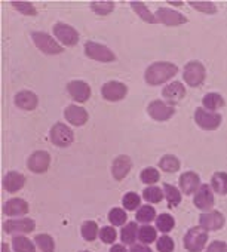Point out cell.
<instances>
[{"label":"cell","instance_id":"obj_1","mask_svg":"<svg viewBox=\"0 0 227 252\" xmlns=\"http://www.w3.org/2000/svg\"><path fill=\"white\" fill-rule=\"evenodd\" d=\"M178 67L169 61H158L149 65L144 71V80L150 86H159L169 82L174 76H177Z\"/></svg>","mask_w":227,"mask_h":252},{"label":"cell","instance_id":"obj_2","mask_svg":"<svg viewBox=\"0 0 227 252\" xmlns=\"http://www.w3.org/2000/svg\"><path fill=\"white\" fill-rule=\"evenodd\" d=\"M208 243V231L200 225L192 227L183 237V245L189 252H200L206 248Z\"/></svg>","mask_w":227,"mask_h":252},{"label":"cell","instance_id":"obj_3","mask_svg":"<svg viewBox=\"0 0 227 252\" xmlns=\"http://www.w3.org/2000/svg\"><path fill=\"white\" fill-rule=\"evenodd\" d=\"M32 39H33L36 48L46 55H58V54L64 52V46L45 32H33Z\"/></svg>","mask_w":227,"mask_h":252},{"label":"cell","instance_id":"obj_4","mask_svg":"<svg viewBox=\"0 0 227 252\" xmlns=\"http://www.w3.org/2000/svg\"><path fill=\"white\" fill-rule=\"evenodd\" d=\"M205 77H206V68L197 60L189 61L183 68V79L190 88H199L205 82Z\"/></svg>","mask_w":227,"mask_h":252},{"label":"cell","instance_id":"obj_5","mask_svg":"<svg viewBox=\"0 0 227 252\" xmlns=\"http://www.w3.org/2000/svg\"><path fill=\"white\" fill-rule=\"evenodd\" d=\"M195 122L203 131H215L220 128L223 116L217 111H208L203 107H197L195 110Z\"/></svg>","mask_w":227,"mask_h":252},{"label":"cell","instance_id":"obj_6","mask_svg":"<svg viewBox=\"0 0 227 252\" xmlns=\"http://www.w3.org/2000/svg\"><path fill=\"white\" fill-rule=\"evenodd\" d=\"M49 140H51V143L54 146L64 149V147H68V146L73 144L74 132H73L71 128H68L65 123L57 122L51 128V131H49Z\"/></svg>","mask_w":227,"mask_h":252},{"label":"cell","instance_id":"obj_7","mask_svg":"<svg viewBox=\"0 0 227 252\" xmlns=\"http://www.w3.org/2000/svg\"><path fill=\"white\" fill-rule=\"evenodd\" d=\"M83 51H85V55L94 61H98V63H113L116 61V55L113 52L110 48L101 45V43H97V42H86L85 46H83Z\"/></svg>","mask_w":227,"mask_h":252},{"label":"cell","instance_id":"obj_8","mask_svg":"<svg viewBox=\"0 0 227 252\" xmlns=\"http://www.w3.org/2000/svg\"><path fill=\"white\" fill-rule=\"evenodd\" d=\"M2 228L6 234L26 236L36 228V222L33 218H14V220L5 221L2 224Z\"/></svg>","mask_w":227,"mask_h":252},{"label":"cell","instance_id":"obj_9","mask_svg":"<svg viewBox=\"0 0 227 252\" xmlns=\"http://www.w3.org/2000/svg\"><path fill=\"white\" fill-rule=\"evenodd\" d=\"M147 113L156 122H166L175 114V107L174 104H169L166 101L155 99L147 105Z\"/></svg>","mask_w":227,"mask_h":252},{"label":"cell","instance_id":"obj_10","mask_svg":"<svg viewBox=\"0 0 227 252\" xmlns=\"http://www.w3.org/2000/svg\"><path fill=\"white\" fill-rule=\"evenodd\" d=\"M101 95L105 101L118 102L128 95V86L118 80H110L101 86Z\"/></svg>","mask_w":227,"mask_h":252},{"label":"cell","instance_id":"obj_11","mask_svg":"<svg viewBox=\"0 0 227 252\" xmlns=\"http://www.w3.org/2000/svg\"><path fill=\"white\" fill-rule=\"evenodd\" d=\"M57 40L63 46H74L79 42V33L74 27L65 24V23H57L52 29Z\"/></svg>","mask_w":227,"mask_h":252},{"label":"cell","instance_id":"obj_12","mask_svg":"<svg viewBox=\"0 0 227 252\" xmlns=\"http://www.w3.org/2000/svg\"><path fill=\"white\" fill-rule=\"evenodd\" d=\"M155 17H156L158 23L168 26V27H177V26H183V24L189 23L187 17H184L183 14H180L171 8H159L155 12Z\"/></svg>","mask_w":227,"mask_h":252},{"label":"cell","instance_id":"obj_13","mask_svg":"<svg viewBox=\"0 0 227 252\" xmlns=\"http://www.w3.org/2000/svg\"><path fill=\"white\" fill-rule=\"evenodd\" d=\"M214 190L211 187V184H202L197 191L193 194V203L197 209L208 212L212 209L214 206Z\"/></svg>","mask_w":227,"mask_h":252},{"label":"cell","instance_id":"obj_14","mask_svg":"<svg viewBox=\"0 0 227 252\" xmlns=\"http://www.w3.org/2000/svg\"><path fill=\"white\" fill-rule=\"evenodd\" d=\"M51 165V155L45 150H37L32 153L27 159V168L33 174H45Z\"/></svg>","mask_w":227,"mask_h":252},{"label":"cell","instance_id":"obj_15","mask_svg":"<svg viewBox=\"0 0 227 252\" xmlns=\"http://www.w3.org/2000/svg\"><path fill=\"white\" fill-rule=\"evenodd\" d=\"M224 224H226L224 215L220 211H215V209H211L208 212H203L199 217V225L203 230H206L208 233L209 231H217V230L223 228Z\"/></svg>","mask_w":227,"mask_h":252},{"label":"cell","instance_id":"obj_16","mask_svg":"<svg viewBox=\"0 0 227 252\" xmlns=\"http://www.w3.org/2000/svg\"><path fill=\"white\" fill-rule=\"evenodd\" d=\"M29 211H30V206H29L27 200H24L21 197H12V199L6 200L2 206V212L11 218L24 217L29 214Z\"/></svg>","mask_w":227,"mask_h":252},{"label":"cell","instance_id":"obj_17","mask_svg":"<svg viewBox=\"0 0 227 252\" xmlns=\"http://www.w3.org/2000/svg\"><path fill=\"white\" fill-rule=\"evenodd\" d=\"M67 91L76 102H86L91 98V86L83 80H71L67 83Z\"/></svg>","mask_w":227,"mask_h":252},{"label":"cell","instance_id":"obj_18","mask_svg":"<svg viewBox=\"0 0 227 252\" xmlns=\"http://www.w3.org/2000/svg\"><path fill=\"white\" fill-rule=\"evenodd\" d=\"M132 169V160L127 155L118 156L111 163V175L116 181H122Z\"/></svg>","mask_w":227,"mask_h":252},{"label":"cell","instance_id":"obj_19","mask_svg":"<svg viewBox=\"0 0 227 252\" xmlns=\"http://www.w3.org/2000/svg\"><path fill=\"white\" fill-rule=\"evenodd\" d=\"M178 186H180V190L183 194H195L197 191V189L202 186L200 184V177L193 172V171H187V172H183L180 175V180H178Z\"/></svg>","mask_w":227,"mask_h":252},{"label":"cell","instance_id":"obj_20","mask_svg":"<svg viewBox=\"0 0 227 252\" xmlns=\"http://www.w3.org/2000/svg\"><path fill=\"white\" fill-rule=\"evenodd\" d=\"M64 117L73 126H83L88 122L89 114H88V111L83 107L76 105V104H70L64 110Z\"/></svg>","mask_w":227,"mask_h":252},{"label":"cell","instance_id":"obj_21","mask_svg":"<svg viewBox=\"0 0 227 252\" xmlns=\"http://www.w3.org/2000/svg\"><path fill=\"white\" fill-rule=\"evenodd\" d=\"M2 186L8 193H18L26 186V177L17 171H11L3 175Z\"/></svg>","mask_w":227,"mask_h":252},{"label":"cell","instance_id":"obj_22","mask_svg":"<svg viewBox=\"0 0 227 252\" xmlns=\"http://www.w3.org/2000/svg\"><path fill=\"white\" fill-rule=\"evenodd\" d=\"M14 101H15V105H17L18 108H21V110H24V111H32V110H34V108L37 107V104H39V96H37L34 92L24 89V91L17 92Z\"/></svg>","mask_w":227,"mask_h":252},{"label":"cell","instance_id":"obj_23","mask_svg":"<svg viewBox=\"0 0 227 252\" xmlns=\"http://www.w3.org/2000/svg\"><path fill=\"white\" fill-rule=\"evenodd\" d=\"M162 96L166 99V102L169 104H174V102H178L181 101L184 96H186V88L181 82L175 80V82H171L168 83L163 89H162Z\"/></svg>","mask_w":227,"mask_h":252},{"label":"cell","instance_id":"obj_24","mask_svg":"<svg viewBox=\"0 0 227 252\" xmlns=\"http://www.w3.org/2000/svg\"><path fill=\"white\" fill-rule=\"evenodd\" d=\"M138 222L137 221H130L128 224H125L121 230V240L124 245H135V242L138 240Z\"/></svg>","mask_w":227,"mask_h":252},{"label":"cell","instance_id":"obj_25","mask_svg":"<svg viewBox=\"0 0 227 252\" xmlns=\"http://www.w3.org/2000/svg\"><path fill=\"white\" fill-rule=\"evenodd\" d=\"M224 104H226L224 98L217 92H208L202 98V107L208 111H217L221 107H224Z\"/></svg>","mask_w":227,"mask_h":252},{"label":"cell","instance_id":"obj_26","mask_svg":"<svg viewBox=\"0 0 227 252\" xmlns=\"http://www.w3.org/2000/svg\"><path fill=\"white\" fill-rule=\"evenodd\" d=\"M163 191H165V199L168 203V208H177L181 203L183 199V193L178 187L163 183Z\"/></svg>","mask_w":227,"mask_h":252},{"label":"cell","instance_id":"obj_27","mask_svg":"<svg viewBox=\"0 0 227 252\" xmlns=\"http://www.w3.org/2000/svg\"><path fill=\"white\" fill-rule=\"evenodd\" d=\"M130 5H131V8L134 9V12H135L144 23H147V24H156V23H158L155 14H152V11L147 8L146 3L138 2V0H132V2H131Z\"/></svg>","mask_w":227,"mask_h":252},{"label":"cell","instance_id":"obj_28","mask_svg":"<svg viewBox=\"0 0 227 252\" xmlns=\"http://www.w3.org/2000/svg\"><path fill=\"white\" fill-rule=\"evenodd\" d=\"M211 187L214 193L220 196H226L227 194V172H223V171L214 172L211 178Z\"/></svg>","mask_w":227,"mask_h":252},{"label":"cell","instance_id":"obj_29","mask_svg":"<svg viewBox=\"0 0 227 252\" xmlns=\"http://www.w3.org/2000/svg\"><path fill=\"white\" fill-rule=\"evenodd\" d=\"M12 249L14 252H36V243L27 236H14Z\"/></svg>","mask_w":227,"mask_h":252},{"label":"cell","instance_id":"obj_30","mask_svg":"<svg viewBox=\"0 0 227 252\" xmlns=\"http://www.w3.org/2000/svg\"><path fill=\"white\" fill-rule=\"evenodd\" d=\"M180 166H181L180 159L175 155H165L159 160V168L166 174H172V172L180 171Z\"/></svg>","mask_w":227,"mask_h":252},{"label":"cell","instance_id":"obj_31","mask_svg":"<svg viewBox=\"0 0 227 252\" xmlns=\"http://www.w3.org/2000/svg\"><path fill=\"white\" fill-rule=\"evenodd\" d=\"M34 243L39 252H55V240L51 234L40 233L34 236Z\"/></svg>","mask_w":227,"mask_h":252},{"label":"cell","instance_id":"obj_32","mask_svg":"<svg viewBox=\"0 0 227 252\" xmlns=\"http://www.w3.org/2000/svg\"><path fill=\"white\" fill-rule=\"evenodd\" d=\"M156 209L150 205H141L137 212H135V220L137 222H141V224H150L152 221L156 220Z\"/></svg>","mask_w":227,"mask_h":252},{"label":"cell","instance_id":"obj_33","mask_svg":"<svg viewBox=\"0 0 227 252\" xmlns=\"http://www.w3.org/2000/svg\"><path fill=\"white\" fill-rule=\"evenodd\" d=\"M156 230H159L162 234H168L175 227V220L171 214H161L155 220Z\"/></svg>","mask_w":227,"mask_h":252},{"label":"cell","instance_id":"obj_34","mask_svg":"<svg viewBox=\"0 0 227 252\" xmlns=\"http://www.w3.org/2000/svg\"><path fill=\"white\" fill-rule=\"evenodd\" d=\"M89 8L92 12H95L97 15H108L115 11V2L113 0H97V2H91Z\"/></svg>","mask_w":227,"mask_h":252},{"label":"cell","instance_id":"obj_35","mask_svg":"<svg viewBox=\"0 0 227 252\" xmlns=\"http://www.w3.org/2000/svg\"><path fill=\"white\" fill-rule=\"evenodd\" d=\"M163 197H165V191L158 186H147L143 190V199L149 203H159L163 200Z\"/></svg>","mask_w":227,"mask_h":252},{"label":"cell","instance_id":"obj_36","mask_svg":"<svg viewBox=\"0 0 227 252\" xmlns=\"http://www.w3.org/2000/svg\"><path fill=\"white\" fill-rule=\"evenodd\" d=\"M138 240L141 243L150 245L152 242L158 240V230L156 227L150 225V224H143L138 230Z\"/></svg>","mask_w":227,"mask_h":252},{"label":"cell","instance_id":"obj_37","mask_svg":"<svg viewBox=\"0 0 227 252\" xmlns=\"http://www.w3.org/2000/svg\"><path fill=\"white\" fill-rule=\"evenodd\" d=\"M189 5L196 9L197 12L206 14V15H214L217 12V6L214 2H209V0H189Z\"/></svg>","mask_w":227,"mask_h":252},{"label":"cell","instance_id":"obj_38","mask_svg":"<svg viewBox=\"0 0 227 252\" xmlns=\"http://www.w3.org/2000/svg\"><path fill=\"white\" fill-rule=\"evenodd\" d=\"M80 233H82V237L86 242H94L99 234L98 224L95 221H85L82 224V227H80Z\"/></svg>","mask_w":227,"mask_h":252},{"label":"cell","instance_id":"obj_39","mask_svg":"<svg viewBox=\"0 0 227 252\" xmlns=\"http://www.w3.org/2000/svg\"><path fill=\"white\" fill-rule=\"evenodd\" d=\"M127 211L122 208H113L108 212V221L113 227H124L127 224Z\"/></svg>","mask_w":227,"mask_h":252},{"label":"cell","instance_id":"obj_40","mask_svg":"<svg viewBox=\"0 0 227 252\" xmlns=\"http://www.w3.org/2000/svg\"><path fill=\"white\" fill-rule=\"evenodd\" d=\"M122 206L125 211L131 212V211H137L141 206V197L138 193L135 191H128L124 197H122Z\"/></svg>","mask_w":227,"mask_h":252},{"label":"cell","instance_id":"obj_41","mask_svg":"<svg viewBox=\"0 0 227 252\" xmlns=\"http://www.w3.org/2000/svg\"><path fill=\"white\" fill-rule=\"evenodd\" d=\"M11 5L18 12H21L23 15H27V17H36L37 15V9L34 8V5L32 2H26V0H12Z\"/></svg>","mask_w":227,"mask_h":252},{"label":"cell","instance_id":"obj_42","mask_svg":"<svg viewBox=\"0 0 227 252\" xmlns=\"http://www.w3.org/2000/svg\"><path fill=\"white\" fill-rule=\"evenodd\" d=\"M140 178H141V181H143L144 184H147V186H155V184L159 181V178H161V172H159L156 168H153V166H147V168H144V169L141 171Z\"/></svg>","mask_w":227,"mask_h":252},{"label":"cell","instance_id":"obj_43","mask_svg":"<svg viewBox=\"0 0 227 252\" xmlns=\"http://www.w3.org/2000/svg\"><path fill=\"white\" fill-rule=\"evenodd\" d=\"M99 239L102 243L105 245H113L116 242V237H118V233H116V228L113 225H104L102 228H99Z\"/></svg>","mask_w":227,"mask_h":252},{"label":"cell","instance_id":"obj_44","mask_svg":"<svg viewBox=\"0 0 227 252\" xmlns=\"http://www.w3.org/2000/svg\"><path fill=\"white\" fill-rule=\"evenodd\" d=\"M174 240L171 236L168 234H162L158 240H156V249L159 252H172L174 251Z\"/></svg>","mask_w":227,"mask_h":252},{"label":"cell","instance_id":"obj_45","mask_svg":"<svg viewBox=\"0 0 227 252\" xmlns=\"http://www.w3.org/2000/svg\"><path fill=\"white\" fill-rule=\"evenodd\" d=\"M205 252H227V243L221 240H214L205 248Z\"/></svg>","mask_w":227,"mask_h":252},{"label":"cell","instance_id":"obj_46","mask_svg":"<svg viewBox=\"0 0 227 252\" xmlns=\"http://www.w3.org/2000/svg\"><path fill=\"white\" fill-rule=\"evenodd\" d=\"M130 252H153L152 251V248L149 246V245H146V243H135V245H132L131 246V249H130Z\"/></svg>","mask_w":227,"mask_h":252},{"label":"cell","instance_id":"obj_47","mask_svg":"<svg viewBox=\"0 0 227 252\" xmlns=\"http://www.w3.org/2000/svg\"><path fill=\"white\" fill-rule=\"evenodd\" d=\"M110 252H128V249L124 243H116V245H111Z\"/></svg>","mask_w":227,"mask_h":252},{"label":"cell","instance_id":"obj_48","mask_svg":"<svg viewBox=\"0 0 227 252\" xmlns=\"http://www.w3.org/2000/svg\"><path fill=\"white\" fill-rule=\"evenodd\" d=\"M0 249H2V252H11V249H9V246H8V243H2L0 245Z\"/></svg>","mask_w":227,"mask_h":252},{"label":"cell","instance_id":"obj_49","mask_svg":"<svg viewBox=\"0 0 227 252\" xmlns=\"http://www.w3.org/2000/svg\"><path fill=\"white\" fill-rule=\"evenodd\" d=\"M171 5H175V6H181L183 5V2H169Z\"/></svg>","mask_w":227,"mask_h":252},{"label":"cell","instance_id":"obj_50","mask_svg":"<svg viewBox=\"0 0 227 252\" xmlns=\"http://www.w3.org/2000/svg\"><path fill=\"white\" fill-rule=\"evenodd\" d=\"M80 252H91V251H80Z\"/></svg>","mask_w":227,"mask_h":252}]
</instances>
